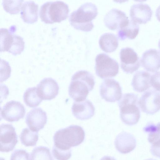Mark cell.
I'll return each mask as SVG.
<instances>
[{
  "label": "cell",
  "instance_id": "cell-27",
  "mask_svg": "<svg viewBox=\"0 0 160 160\" xmlns=\"http://www.w3.org/2000/svg\"><path fill=\"white\" fill-rule=\"evenodd\" d=\"M23 0H2L3 8L7 12L11 14L18 13L21 9Z\"/></svg>",
  "mask_w": 160,
  "mask_h": 160
},
{
  "label": "cell",
  "instance_id": "cell-15",
  "mask_svg": "<svg viewBox=\"0 0 160 160\" xmlns=\"http://www.w3.org/2000/svg\"><path fill=\"white\" fill-rule=\"evenodd\" d=\"M152 13L150 6L144 3H136L132 5L130 10L131 20L139 24L145 23L151 19Z\"/></svg>",
  "mask_w": 160,
  "mask_h": 160
},
{
  "label": "cell",
  "instance_id": "cell-29",
  "mask_svg": "<svg viewBox=\"0 0 160 160\" xmlns=\"http://www.w3.org/2000/svg\"><path fill=\"white\" fill-rule=\"evenodd\" d=\"M52 153L57 160H68L72 156L71 150H64L58 148L53 146Z\"/></svg>",
  "mask_w": 160,
  "mask_h": 160
},
{
  "label": "cell",
  "instance_id": "cell-2",
  "mask_svg": "<svg viewBox=\"0 0 160 160\" xmlns=\"http://www.w3.org/2000/svg\"><path fill=\"white\" fill-rule=\"evenodd\" d=\"M85 138L83 128L77 125H71L56 132L53 136L54 146L64 150L81 144Z\"/></svg>",
  "mask_w": 160,
  "mask_h": 160
},
{
  "label": "cell",
  "instance_id": "cell-14",
  "mask_svg": "<svg viewBox=\"0 0 160 160\" xmlns=\"http://www.w3.org/2000/svg\"><path fill=\"white\" fill-rule=\"evenodd\" d=\"M47 119L46 112L41 108H37L31 110L27 113L26 122L31 130L38 132L44 128Z\"/></svg>",
  "mask_w": 160,
  "mask_h": 160
},
{
  "label": "cell",
  "instance_id": "cell-21",
  "mask_svg": "<svg viewBox=\"0 0 160 160\" xmlns=\"http://www.w3.org/2000/svg\"><path fill=\"white\" fill-rule=\"evenodd\" d=\"M100 48L106 52H111L116 50L118 47V39L112 33H106L100 37L99 42Z\"/></svg>",
  "mask_w": 160,
  "mask_h": 160
},
{
  "label": "cell",
  "instance_id": "cell-17",
  "mask_svg": "<svg viewBox=\"0 0 160 160\" xmlns=\"http://www.w3.org/2000/svg\"><path fill=\"white\" fill-rule=\"evenodd\" d=\"M114 144L118 152L121 153L125 154L130 152L135 148L136 140L132 135L123 131L117 136Z\"/></svg>",
  "mask_w": 160,
  "mask_h": 160
},
{
  "label": "cell",
  "instance_id": "cell-18",
  "mask_svg": "<svg viewBox=\"0 0 160 160\" xmlns=\"http://www.w3.org/2000/svg\"><path fill=\"white\" fill-rule=\"evenodd\" d=\"M95 110L92 103L88 100L80 102H75L72 107L73 115L81 120L91 118L94 115Z\"/></svg>",
  "mask_w": 160,
  "mask_h": 160
},
{
  "label": "cell",
  "instance_id": "cell-11",
  "mask_svg": "<svg viewBox=\"0 0 160 160\" xmlns=\"http://www.w3.org/2000/svg\"><path fill=\"white\" fill-rule=\"evenodd\" d=\"M130 20L123 12L113 8L105 15L104 22L105 26L112 30L121 29L126 26Z\"/></svg>",
  "mask_w": 160,
  "mask_h": 160
},
{
  "label": "cell",
  "instance_id": "cell-26",
  "mask_svg": "<svg viewBox=\"0 0 160 160\" xmlns=\"http://www.w3.org/2000/svg\"><path fill=\"white\" fill-rule=\"evenodd\" d=\"M29 160H54L50 149L40 146L34 148L30 154Z\"/></svg>",
  "mask_w": 160,
  "mask_h": 160
},
{
  "label": "cell",
  "instance_id": "cell-25",
  "mask_svg": "<svg viewBox=\"0 0 160 160\" xmlns=\"http://www.w3.org/2000/svg\"><path fill=\"white\" fill-rule=\"evenodd\" d=\"M20 138L22 144L25 146H33L36 145L38 140V133L26 128L22 131Z\"/></svg>",
  "mask_w": 160,
  "mask_h": 160
},
{
  "label": "cell",
  "instance_id": "cell-9",
  "mask_svg": "<svg viewBox=\"0 0 160 160\" xmlns=\"http://www.w3.org/2000/svg\"><path fill=\"white\" fill-rule=\"evenodd\" d=\"M100 94L106 101L114 102L122 97V88L118 82L113 79L104 80L100 86Z\"/></svg>",
  "mask_w": 160,
  "mask_h": 160
},
{
  "label": "cell",
  "instance_id": "cell-31",
  "mask_svg": "<svg viewBox=\"0 0 160 160\" xmlns=\"http://www.w3.org/2000/svg\"><path fill=\"white\" fill-rule=\"evenodd\" d=\"M150 84L154 89L160 92V72H157L151 76Z\"/></svg>",
  "mask_w": 160,
  "mask_h": 160
},
{
  "label": "cell",
  "instance_id": "cell-28",
  "mask_svg": "<svg viewBox=\"0 0 160 160\" xmlns=\"http://www.w3.org/2000/svg\"><path fill=\"white\" fill-rule=\"evenodd\" d=\"M24 42L21 36L14 35V41L8 52L14 55L20 54L23 50Z\"/></svg>",
  "mask_w": 160,
  "mask_h": 160
},
{
  "label": "cell",
  "instance_id": "cell-23",
  "mask_svg": "<svg viewBox=\"0 0 160 160\" xmlns=\"http://www.w3.org/2000/svg\"><path fill=\"white\" fill-rule=\"evenodd\" d=\"M139 28L138 24L131 19L126 26L118 30V38L122 40L127 38L134 39L138 33Z\"/></svg>",
  "mask_w": 160,
  "mask_h": 160
},
{
  "label": "cell",
  "instance_id": "cell-7",
  "mask_svg": "<svg viewBox=\"0 0 160 160\" xmlns=\"http://www.w3.org/2000/svg\"><path fill=\"white\" fill-rule=\"evenodd\" d=\"M121 67L127 73H132L138 69L140 66V59L132 48L127 47L122 48L120 52Z\"/></svg>",
  "mask_w": 160,
  "mask_h": 160
},
{
  "label": "cell",
  "instance_id": "cell-32",
  "mask_svg": "<svg viewBox=\"0 0 160 160\" xmlns=\"http://www.w3.org/2000/svg\"><path fill=\"white\" fill-rule=\"evenodd\" d=\"M150 151L152 155L160 158V138L152 144Z\"/></svg>",
  "mask_w": 160,
  "mask_h": 160
},
{
  "label": "cell",
  "instance_id": "cell-33",
  "mask_svg": "<svg viewBox=\"0 0 160 160\" xmlns=\"http://www.w3.org/2000/svg\"><path fill=\"white\" fill-rule=\"evenodd\" d=\"M155 132L158 134L159 138H160V122L158 123L156 125Z\"/></svg>",
  "mask_w": 160,
  "mask_h": 160
},
{
  "label": "cell",
  "instance_id": "cell-19",
  "mask_svg": "<svg viewBox=\"0 0 160 160\" xmlns=\"http://www.w3.org/2000/svg\"><path fill=\"white\" fill-rule=\"evenodd\" d=\"M38 5L33 1H28L23 2L20 14L23 21L32 23L36 22L38 18Z\"/></svg>",
  "mask_w": 160,
  "mask_h": 160
},
{
  "label": "cell",
  "instance_id": "cell-8",
  "mask_svg": "<svg viewBox=\"0 0 160 160\" xmlns=\"http://www.w3.org/2000/svg\"><path fill=\"white\" fill-rule=\"evenodd\" d=\"M138 104L143 112L154 114L160 110V93L154 90L147 91L142 95Z\"/></svg>",
  "mask_w": 160,
  "mask_h": 160
},
{
  "label": "cell",
  "instance_id": "cell-24",
  "mask_svg": "<svg viewBox=\"0 0 160 160\" xmlns=\"http://www.w3.org/2000/svg\"><path fill=\"white\" fill-rule=\"evenodd\" d=\"M23 98L26 104L31 108L38 106L42 100L38 95L37 88L35 87L28 88L24 93Z\"/></svg>",
  "mask_w": 160,
  "mask_h": 160
},
{
  "label": "cell",
  "instance_id": "cell-6",
  "mask_svg": "<svg viewBox=\"0 0 160 160\" xmlns=\"http://www.w3.org/2000/svg\"><path fill=\"white\" fill-rule=\"evenodd\" d=\"M119 66L118 62L108 55L101 53L95 58V70L97 75L104 79L115 76L118 73Z\"/></svg>",
  "mask_w": 160,
  "mask_h": 160
},
{
  "label": "cell",
  "instance_id": "cell-10",
  "mask_svg": "<svg viewBox=\"0 0 160 160\" xmlns=\"http://www.w3.org/2000/svg\"><path fill=\"white\" fill-rule=\"evenodd\" d=\"M18 142V137L15 128L10 124L0 125V151L8 152L12 151Z\"/></svg>",
  "mask_w": 160,
  "mask_h": 160
},
{
  "label": "cell",
  "instance_id": "cell-4",
  "mask_svg": "<svg viewBox=\"0 0 160 160\" xmlns=\"http://www.w3.org/2000/svg\"><path fill=\"white\" fill-rule=\"evenodd\" d=\"M138 96L133 93L123 95L118 104L120 110V117L125 124L132 126L136 124L140 118Z\"/></svg>",
  "mask_w": 160,
  "mask_h": 160
},
{
  "label": "cell",
  "instance_id": "cell-22",
  "mask_svg": "<svg viewBox=\"0 0 160 160\" xmlns=\"http://www.w3.org/2000/svg\"><path fill=\"white\" fill-rule=\"evenodd\" d=\"M16 30L14 25L9 29H0V51L8 52L14 40V32Z\"/></svg>",
  "mask_w": 160,
  "mask_h": 160
},
{
  "label": "cell",
  "instance_id": "cell-5",
  "mask_svg": "<svg viewBox=\"0 0 160 160\" xmlns=\"http://www.w3.org/2000/svg\"><path fill=\"white\" fill-rule=\"evenodd\" d=\"M68 5L61 1L48 2L41 6L40 17L46 23L60 22L67 18L69 12Z\"/></svg>",
  "mask_w": 160,
  "mask_h": 160
},
{
  "label": "cell",
  "instance_id": "cell-37",
  "mask_svg": "<svg viewBox=\"0 0 160 160\" xmlns=\"http://www.w3.org/2000/svg\"><path fill=\"white\" fill-rule=\"evenodd\" d=\"M145 160H156L154 159H153L152 158H149V159H146Z\"/></svg>",
  "mask_w": 160,
  "mask_h": 160
},
{
  "label": "cell",
  "instance_id": "cell-13",
  "mask_svg": "<svg viewBox=\"0 0 160 160\" xmlns=\"http://www.w3.org/2000/svg\"><path fill=\"white\" fill-rule=\"evenodd\" d=\"M36 88L38 95L43 100L53 99L59 92V87L58 83L51 78L43 79L37 85Z\"/></svg>",
  "mask_w": 160,
  "mask_h": 160
},
{
  "label": "cell",
  "instance_id": "cell-3",
  "mask_svg": "<svg viewBox=\"0 0 160 160\" xmlns=\"http://www.w3.org/2000/svg\"><path fill=\"white\" fill-rule=\"evenodd\" d=\"M98 14V8L95 4L86 2L71 13L69 21L71 25L77 29L90 31L94 27L92 20Z\"/></svg>",
  "mask_w": 160,
  "mask_h": 160
},
{
  "label": "cell",
  "instance_id": "cell-20",
  "mask_svg": "<svg viewBox=\"0 0 160 160\" xmlns=\"http://www.w3.org/2000/svg\"><path fill=\"white\" fill-rule=\"evenodd\" d=\"M149 73L144 71H139L134 74L131 83L134 90L141 92L145 91L150 87Z\"/></svg>",
  "mask_w": 160,
  "mask_h": 160
},
{
  "label": "cell",
  "instance_id": "cell-1",
  "mask_svg": "<svg viewBox=\"0 0 160 160\" xmlns=\"http://www.w3.org/2000/svg\"><path fill=\"white\" fill-rule=\"evenodd\" d=\"M95 84L94 77L85 70L76 72L72 76L68 88L69 96L76 102L84 100Z\"/></svg>",
  "mask_w": 160,
  "mask_h": 160
},
{
  "label": "cell",
  "instance_id": "cell-30",
  "mask_svg": "<svg viewBox=\"0 0 160 160\" xmlns=\"http://www.w3.org/2000/svg\"><path fill=\"white\" fill-rule=\"evenodd\" d=\"M29 154L23 149H17L12 154L10 160H29Z\"/></svg>",
  "mask_w": 160,
  "mask_h": 160
},
{
  "label": "cell",
  "instance_id": "cell-12",
  "mask_svg": "<svg viewBox=\"0 0 160 160\" xmlns=\"http://www.w3.org/2000/svg\"><path fill=\"white\" fill-rule=\"evenodd\" d=\"M25 109L20 102L12 100L7 102L1 110V116L9 122L19 121L23 118L25 114Z\"/></svg>",
  "mask_w": 160,
  "mask_h": 160
},
{
  "label": "cell",
  "instance_id": "cell-16",
  "mask_svg": "<svg viewBox=\"0 0 160 160\" xmlns=\"http://www.w3.org/2000/svg\"><path fill=\"white\" fill-rule=\"evenodd\" d=\"M141 62L147 71L156 72L160 68V52L152 48L146 50L142 54Z\"/></svg>",
  "mask_w": 160,
  "mask_h": 160
},
{
  "label": "cell",
  "instance_id": "cell-34",
  "mask_svg": "<svg viewBox=\"0 0 160 160\" xmlns=\"http://www.w3.org/2000/svg\"><path fill=\"white\" fill-rule=\"evenodd\" d=\"M156 15L158 19L160 22V5H159L156 11Z\"/></svg>",
  "mask_w": 160,
  "mask_h": 160
},
{
  "label": "cell",
  "instance_id": "cell-35",
  "mask_svg": "<svg viewBox=\"0 0 160 160\" xmlns=\"http://www.w3.org/2000/svg\"><path fill=\"white\" fill-rule=\"evenodd\" d=\"M100 160H116L114 157L106 156L103 157Z\"/></svg>",
  "mask_w": 160,
  "mask_h": 160
},
{
  "label": "cell",
  "instance_id": "cell-36",
  "mask_svg": "<svg viewBox=\"0 0 160 160\" xmlns=\"http://www.w3.org/2000/svg\"><path fill=\"white\" fill-rule=\"evenodd\" d=\"M158 46L159 47V48L160 50V39H159L158 42Z\"/></svg>",
  "mask_w": 160,
  "mask_h": 160
}]
</instances>
